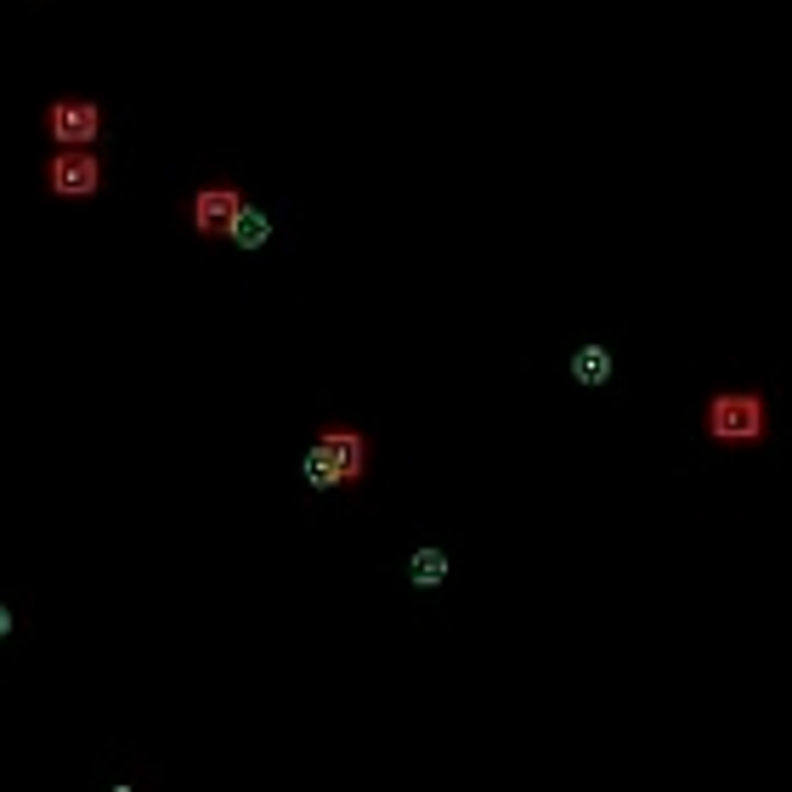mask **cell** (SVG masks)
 I'll return each instance as SVG.
<instances>
[{
  "label": "cell",
  "instance_id": "52a82bcc",
  "mask_svg": "<svg viewBox=\"0 0 792 792\" xmlns=\"http://www.w3.org/2000/svg\"><path fill=\"white\" fill-rule=\"evenodd\" d=\"M227 238L238 243V250H267V243H272V216H267V210H256V205H243Z\"/></svg>",
  "mask_w": 792,
  "mask_h": 792
},
{
  "label": "cell",
  "instance_id": "6da1fadb",
  "mask_svg": "<svg viewBox=\"0 0 792 792\" xmlns=\"http://www.w3.org/2000/svg\"><path fill=\"white\" fill-rule=\"evenodd\" d=\"M301 476L306 487L317 492H340V487H357L368 476V436L352 430V425H323L312 436V448L301 459Z\"/></svg>",
  "mask_w": 792,
  "mask_h": 792
},
{
  "label": "cell",
  "instance_id": "ba28073f",
  "mask_svg": "<svg viewBox=\"0 0 792 792\" xmlns=\"http://www.w3.org/2000/svg\"><path fill=\"white\" fill-rule=\"evenodd\" d=\"M448 572H454V561L441 555V550H414V555H408V577H414L419 588H436Z\"/></svg>",
  "mask_w": 792,
  "mask_h": 792
},
{
  "label": "cell",
  "instance_id": "5b68a950",
  "mask_svg": "<svg viewBox=\"0 0 792 792\" xmlns=\"http://www.w3.org/2000/svg\"><path fill=\"white\" fill-rule=\"evenodd\" d=\"M45 131H52L63 147H91L96 136H103V108L80 103V96H58V103L45 108Z\"/></svg>",
  "mask_w": 792,
  "mask_h": 792
},
{
  "label": "cell",
  "instance_id": "8992f818",
  "mask_svg": "<svg viewBox=\"0 0 792 792\" xmlns=\"http://www.w3.org/2000/svg\"><path fill=\"white\" fill-rule=\"evenodd\" d=\"M612 374H617V363H612L606 345H577V352H572V379L577 385L601 390V385H612Z\"/></svg>",
  "mask_w": 792,
  "mask_h": 792
},
{
  "label": "cell",
  "instance_id": "30bf717a",
  "mask_svg": "<svg viewBox=\"0 0 792 792\" xmlns=\"http://www.w3.org/2000/svg\"><path fill=\"white\" fill-rule=\"evenodd\" d=\"M108 792H136V786H108Z\"/></svg>",
  "mask_w": 792,
  "mask_h": 792
},
{
  "label": "cell",
  "instance_id": "3957f363",
  "mask_svg": "<svg viewBox=\"0 0 792 792\" xmlns=\"http://www.w3.org/2000/svg\"><path fill=\"white\" fill-rule=\"evenodd\" d=\"M45 187L58 198H91L103 187V159H96L91 147H63V154L45 159Z\"/></svg>",
  "mask_w": 792,
  "mask_h": 792
},
{
  "label": "cell",
  "instance_id": "277c9868",
  "mask_svg": "<svg viewBox=\"0 0 792 792\" xmlns=\"http://www.w3.org/2000/svg\"><path fill=\"white\" fill-rule=\"evenodd\" d=\"M243 205H250V198H243L232 181L198 187V192H192V232H198V238H227Z\"/></svg>",
  "mask_w": 792,
  "mask_h": 792
},
{
  "label": "cell",
  "instance_id": "9c48e42d",
  "mask_svg": "<svg viewBox=\"0 0 792 792\" xmlns=\"http://www.w3.org/2000/svg\"><path fill=\"white\" fill-rule=\"evenodd\" d=\"M7 634H12V612H7V606H0V639H7Z\"/></svg>",
  "mask_w": 792,
  "mask_h": 792
},
{
  "label": "cell",
  "instance_id": "7a4b0ae2",
  "mask_svg": "<svg viewBox=\"0 0 792 792\" xmlns=\"http://www.w3.org/2000/svg\"><path fill=\"white\" fill-rule=\"evenodd\" d=\"M702 430L719 448H759L770 441V403L759 390H713L702 408Z\"/></svg>",
  "mask_w": 792,
  "mask_h": 792
}]
</instances>
